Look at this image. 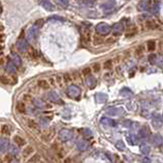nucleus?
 <instances>
[{"mask_svg": "<svg viewBox=\"0 0 163 163\" xmlns=\"http://www.w3.org/2000/svg\"><path fill=\"white\" fill-rule=\"evenodd\" d=\"M63 78H64L65 83H68V82H70V78H69V74H65L64 76H63Z\"/></svg>", "mask_w": 163, "mask_h": 163, "instance_id": "nucleus-46", "label": "nucleus"}, {"mask_svg": "<svg viewBox=\"0 0 163 163\" xmlns=\"http://www.w3.org/2000/svg\"><path fill=\"white\" fill-rule=\"evenodd\" d=\"M40 4L43 6V8H45L46 10H48V11H51V10H53V9H54V5L52 4L50 1H47V0H45V1H41Z\"/></svg>", "mask_w": 163, "mask_h": 163, "instance_id": "nucleus-16", "label": "nucleus"}, {"mask_svg": "<svg viewBox=\"0 0 163 163\" xmlns=\"http://www.w3.org/2000/svg\"><path fill=\"white\" fill-rule=\"evenodd\" d=\"M16 109H18V111L20 112V113H25V112H26L25 104H24L22 102H18V105H16Z\"/></svg>", "mask_w": 163, "mask_h": 163, "instance_id": "nucleus-31", "label": "nucleus"}, {"mask_svg": "<svg viewBox=\"0 0 163 163\" xmlns=\"http://www.w3.org/2000/svg\"><path fill=\"white\" fill-rule=\"evenodd\" d=\"M115 147H116V149H118L119 151H124V150H125V145H124V143H123L122 141L117 142V143H116V145H115Z\"/></svg>", "mask_w": 163, "mask_h": 163, "instance_id": "nucleus-32", "label": "nucleus"}, {"mask_svg": "<svg viewBox=\"0 0 163 163\" xmlns=\"http://www.w3.org/2000/svg\"><path fill=\"white\" fill-rule=\"evenodd\" d=\"M28 126L33 131H38L39 130L38 123H36L34 120H32V119H29V120H28Z\"/></svg>", "mask_w": 163, "mask_h": 163, "instance_id": "nucleus-22", "label": "nucleus"}, {"mask_svg": "<svg viewBox=\"0 0 163 163\" xmlns=\"http://www.w3.org/2000/svg\"><path fill=\"white\" fill-rule=\"evenodd\" d=\"M147 27L149 28V29H155V28H157V25L155 24V22H148Z\"/></svg>", "mask_w": 163, "mask_h": 163, "instance_id": "nucleus-41", "label": "nucleus"}, {"mask_svg": "<svg viewBox=\"0 0 163 163\" xmlns=\"http://www.w3.org/2000/svg\"><path fill=\"white\" fill-rule=\"evenodd\" d=\"M1 132H2L3 135H9L10 134V129H9L8 125H2V127H1Z\"/></svg>", "mask_w": 163, "mask_h": 163, "instance_id": "nucleus-35", "label": "nucleus"}, {"mask_svg": "<svg viewBox=\"0 0 163 163\" xmlns=\"http://www.w3.org/2000/svg\"><path fill=\"white\" fill-rule=\"evenodd\" d=\"M90 72H91V69H90L89 67H87V68H84V69H83V74H85V76H89Z\"/></svg>", "mask_w": 163, "mask_h": 163, "instance_id": "nucleus-45", "label": "nucleus"}, {"mask_svg": "<svg viewBox=\"0 0 163 163\" xmlns=\"http://www.w3.org/2000/svg\"><path fill=\"white\" fill-rule=\"evenodd\" d=\"M12 163H18V162H12Z\"/></svg>", "mask_w": 163, "mask_h": 163, "instance_id": "nucleus-53", "label": "nucleus"}, {"mask_svg": "<svg viewBox=\"0 0 163 163\" xmlns=\"http://www.w3.org/2000/svg\"><path fill=\"white\" fill-rule=\"evenodd\" d=\"M66 93L70 98H78L80 95V89L76 85H70L67 88Z\"/></svg>", "mask_w": 163, "mask_h": 163, "instance_id": "nucleus-1", "label": "nucleus"}, {"mask_svg": "<svg viewBox=\"0 0 163 163\" xmlns=\"http://www.w3.org/2000/svg\"><path fill=\"white\" fill-rule=\"evenodd\" d=\"M12 61H14V64L16 65V66L22 65V58L18 56V54H16V53L12 54Z\"/></svg>", "mask_w": 163, "mask_h": 163, "instance_id": "nucleus-20", "label": "nucleus"}, {"mask_svg": "<svg viewBox=\"0 0 163 163\" xmlns=\"http://www.w3.org/2000/svg\"><path fill=\"white\" fill-rule=\"evenodd\" d=\"M85 4H88V5H93L94 4V2H92V1H85Z\"/></svg>", "mask_w": 163, "mask_h": 163, "instance_id": "nucleus-50", "label": "nucleus"}, {"mask_svg": "<svg viewBox=\"0 0 163 163\" xmlns=\"http://www.w3.org/2000/svg\"><path fill=\"white\" fill-rule=\"evenodd\" d=\"M48 99L53 103H59L60 102V98H59V96H58L54 91H51V92L48 93Z\"/></svg>", "mask_w": 163, "mask_h": 163, "instance_id": "nucleus-13", "label": "nucleus"}, {"mask_svg": "<svg viewBox=\"0 0 163 163\" xmlns=\"http://www.w3.org/2000/svg\"><path fill=\"white\" fill-rule=\"evenodd\" d=\"M156 60H157V56L155 54H151L149 56V62L151 64H156Z\"/></svg>", "mask_w": 163, "mask_h": 163, "instance_id": "nucleus-37", "label": "nucleus"}, {"mask_svg": "<svg viewBox=\"0 0 163 163\" xmlns=\"http://www.w3.org/2000/svg\"><path fill=\"white\" fill-rule=\"evenodd\" d=\"M147 47H148V50H150V51L155 50V48H156V43H155V41H149L147 44Z\"/></svg>", "mask_w": 163, "mask_h": 163, "instance_id": "nucleus-33", "label": "nucleus"}, {"mask_svg": "<svg viewBox=\"0 0 163 163\" xmlns=\"http://www.w3.org/2000/svg\"><path fill=\"white\" fill-rule=\"evenodd\" d=\"M37 31H38V28H37L36 26H33V27L29 29L27 35H28V39H29L30 41L35 40V38H36V35H37Z\"/></svg>", "mask_w": 163, "mask_h": 163, "instance_id": "nucleus-10", "label": "nucleus"}, {"mask_svg": "<svg viewBox=\"0 0 163 163\" xmlns=\"http://www.w3.org/2000/svg\"><path fill=\"white\" fill-rule=\"evenodd\" d=\"M150 147L148 145H141V147H140V151H141L142 153H143L144 155H147V154H149L150 153Z\"/></svg>", "mask_w": 163, "mask_h": 163, "instance_id": "nucleus-28", "label": "nucleus"}, {"mask_svg": "<svg viewBox=\"0 0 163 163\" xmlns=\"http://www.w3.org/2000/svg\"><path fill=\"white\" fill-rule=\"evenodd\" d=\"M29 54H30V56H31L32 58H36V57H37V52L35 51V50H34L33 48H31V49H30Z\"/></svg>", "mask_w": 163, "mask_h": 163, "instance_id": "nucleus-42", "label": "nucleus"}, {"mask_svg": "<svg viewBox=\"0 0 163 163\" xmlns=\"http://www.w3.org/2000/svg\"><path fill=\"white\" fill-rule=\"evenodd\" d=\"M123 30H124V27H123V25L121 22H116V24H114L112 26V31L114 32L115 35H120L123 32Z\"/></svg>", "mask_w": 163, "mask_h": 163, "instance_id": "nucleus-11", "label": "nucleus"}, {"mask_svg": "<svg viewBox=\"0 0 163 163\" xmlns=\"http://www.w3.org/2000/svg\"><path fill=\"white\" fill-rule=\"evenodd\" d=\"M104 65H105V66H104L105 68H110V67H111V61H106Z\"/></svg>", "mask_w": 163, "mask_h": 163, "instance_id": "nucleus-48", "label": "nucleus"}, {"mask_svg": "<svg viewBox=\"0 0 163 163\" xmlns=\"http://www.w3.org/2000/svg\"><path fill=\"white\" fill-rule=\"evenodd\" d=\"M115 1H106V2L101 4V8L104 12H110L114 6H115Z\"/></svg>", "mask_w": 163, "mask_h": 163, "instance_id": "nucleus-7", "label": "nucleus"}, {"mask_svg": "<svg viewBox=\"0 0 163 163\" xmlns=\"http://www.w3.org/2000/svg\"><path fill=\"white\" fill-rule=\"evenodd\" d=\"M93 69H94L95 72H98L99 70H100V64H98V63H95L94 66H93Z\"/></svg>", "mask_w": 163, "mask_h": 163, "instance_id": "nucleus-44", "label": "nucleus"}, {"mask_svg": "<svg viewBox=\"0 0 163 163\" xmlns=\"http://www.w3.org/2000/svg\"><path fill=\"white\" fill-rule=\"evenodd\" d=\"M95 99H96V102L97 103H100V104H103V103H105L108 99V96L104 93H97L95 95Z\"/></svg>", "mask_w": 163, "mask_h": 163, "instance_id": "nucleus-12", "label": "nucleus"}, {"mask_svg": "<svg viewBox=\"0 0 163 163\" xmlns=\"http://www.w3.org/2000/svg\"><path fill=\"white\" fill-rule=\"evenodd\" d=\"M160 10V4L159 3H154L152 4V7H151V12L153 14H157Z\"/></svg>", "mask_w": 163, "mask_h": 163, "instance_id": "nucleus-29", "label": "nucleus"}, {"mask_svg": "<svg viewBox=\"0 0 163 163\" xmlns=\"http://www.w3.org/2000/svg\"><path fill=\"white\" fill-rule=\"evenodd\" d=\"M41 124H44L45 125V126H47V125H48V121L47 120H46V119H44V118H41Z\"/></svg>", "mask_w": 163, "mask_h": 163, "instance_id": "nucleus-47", "label": "nucleus"}, {"mask_svg": "<svg viewBox=\"0 0 163 163\" xmlns=\"http://www.w3.org/2000/svg\"><path fill=\"white\" fill-rule=\"evenodd\" d=\"M142 162L143 163H151V161H150V159H148V158H144Z\"/></svg>", "mask_w": 163, "mask_h": 163, "instance_id": "nucleus-49", "label": "nucleus"}, {"mask_svg": "<svg viewBox=\"0 0 163 163\" xmlns=\"http://www.w3.org/2000/svg\"><path fill=\"white\" fill-rule=\"evenodd\" d=\"M56 3L63 7H66L68 5V1H66V0H58V1H56Z\"/></svg>", "mask_w": 163, "mask_h": 163, "instance_id": "nucleus-39", "label": "nucleus"}, {"mask_svg": "<svg viewBox=\"0 0 163 163\" xmlns=\"http://www.w3.org/2000/svg\"><path fill=\"white\" fill-rule=\"evenodd\" d=\"M6 70L10 74H14L16 72V65L14 64V62H8L6 65Z\"/></svg>", "mask_w": 163, "mask_h": 163, "instance_id": "nucleus-25", "label": "nucleus"}, {"mask_svg": "<svg viewBox=\"0 0 163 163\" xmlns=\"http://www.w3.org/2000/svg\"><path fill=\"white\" fill-rule=\"evenodd\" d=\"M76 147H78V149L80 150V151L84 152V151L88 150V148H89V144H88L87 141H85V140H80V141H78V144H76Z\"/></svg>", "mask_w": 163, "mask_h": 163, "instance_id": "nucleus-14", "label": "nucleus"}, {"mask_svg": "<svg viewBox=\"0 0 163 163\" xmlns=\"http://www.w3.org/2000/svg\"><path fill=\"white\" fill-rule=\"evenodd\" d=\"M38 163H45V162H44V161H39Z\"/></svg>", "mask_w": 163, "mask_h": 163, "instance_id": "nucleus-51", "label": "nucleus"}, {"mask_svg": "<svg viewBox=\"0 0 163 163\" xmlns=\"http://www.w3.org/2000/svg\"><path fill=\"white\" fill-rule=\"evenodd\" d=\"M148 134H149V132H148L147 129H142L141 131H140V137L141 138H147L148 137Z\"/></svg>", "mask_w": 163, "mask_h": 163, "instance_id": "nucleus-36", "label": "nucleus"}, {"mask_svg": "<svg viewBox=\"0 0 163 163\" xmlns=\"http://www.w3.org/2000/svg\"><path fill=\"white\" fill-rule=\"evenodd\" d=\"M110 30H111V28L106 22H100L96 26L97 33H99L100 35H107V34H109Z\"/></svg>", "mask_w": 163, "mask_h": 163, "instance_id": "nucleus-3", "label": "nucleus"}, {"mask_svg": "<svg viewBox=\"0 0 163 163\" xmlns=\"http://www.w3.org/2000/svg\"><path fill=\"white\" fill-rule=\"evenodd\" d=\"M38 86L43 90H48L50 88V85L46 80H38Z\"/></svg>", "mask_w": 163, "mask_h": 163, "instance_id": "nucleus-18", "label": "nucleus"}, {"mask_svg": "<svg viewBox=\"0 0 163 163\" xmlns=\"http://www.w3.org/2000/svg\"><path fill=\"white\" fill-rule=\"evenodd\" d=\"M34 104L39 108H43V107L46 106L45 102L43 100H41V99H34Z\"/></svg>", "mask_w": 163, "mask_h": 163, "instance_id": "nucleus-26", "label": "nucleus"}, {"mask_svg": "<svg viewBox=\"0 0 163 163\" xmlns=\"http://www.w3.org/2000/svg\"><path fill=\"white\" fill-rule=\"evenodd\" d=\"M132 121L131 120H124L123 121V125H124L125 127H131L132 126Z\"/></svg>", "mask_w": 163, "mask_h": 163, "instance_id": "nucleus-43", "label": "nucleus"}, {"mask_svg": "<svg viewBox=\"0 0 163 163\" xmlns=\"http://www.w3.org/2000/svg\"><path fill=\"white\" fill-rule=\"evenodd\" d=\"M127 141H129V143H130L131 145H136V144L139 143V139L138 137L136 136H130V137H127Z\"/></svg>", "mask_w": 163, "mask_h": 163, "instance_id": "nucleus-27", "label": "nucleus"}, {"mask_svg": "<svg viewBox=\"0 0 163 163\" xmlns=\"http://www.w3.org/2000/svg\"><path fill=\"white\" fill-rule=\"evenodd\" d=\"M0 83L3 84V85H8L9 78H7L6 76H4V74H1V76H0Z\"/></svg>", "mask_w": 163, "mask_h": 163, "instance_id": "nucleus-34", "label": "nucleus"}, {"mask_svg": "<svg viewBox=\"0 0 163 163\" xmlns=\"http://www.w3.org/2000/svg\"><path fill=\"white\" fill-rule=\"evenodd\" d=\"M156 64H158V66H162V67H163V55H161V56H159V57H157Z\"/></svg>", "mask_w": 163, "mask_h": 163, "instance_id": "nucleus-40", "label": "nucleus"}, {"mask_svg": "<svg viewBox=\"0 0 163 163\" xmlns=\"http://www.w3.org/2000/svg\"><path fill=\"white\" fill-rule=\"evenodd\" d=\"M33 153H34V148L32 147V146H28V147H26L25 150L22 151V155L25 157L30 156V155H32Z\"/></svg>", "mask_w": 163, "mask_h": 163, "instance_id": "nucleus-21", "label": "nucleus"}, {"mask_svg": "<svg viewBox=\"0 0 163 163\" xmlns=\"http://www.w3.org/2000/svg\"><path fill=\"white\" fill-rule=\"evenodd\" d=\"M119 95L122 97H130V96H133V92L131 91L129 88H123V89H121V91L119 92Z\"/></svg>", "mask_w": 163, "mask_h": 163, "instance_id": "nucleus-19", "label": "nucleus"}, {"mask_svg": "<svg viewBox=\"0 0 163 163\" xmlns=\"http://www.w3.org/2000/svg\"><path fill=\"white\" fill-rule=\"evenodd\" d=\"M100 121L102 124L108 125V126H113V125H115V121L110 118H107V117H103V118H101Z\"/></svg>", "mask_w": 163, "mask_h": 163, "instance_id": "nucleus-17", "label": "nucleus"}, {"mask_svg": "<svg viewBox=\"0 0 163 163\" xmlns=\"http://www.w3.org/2000/svg\"><path fill=\"white\" fill-rule=\"evenodd\" d=\"M82 134L84 135V137H86V138H90V137H92V132L89 130V129H85V130L82 131Z\"/></svg>", "mask_w": 163, "mask_h": 163, "instance_id": "nucleus-38", "label": "nucleus"}, {"mask_svg": "<svg viewBox=\"0 0 163 163\" xmlns=\"http://www.w3.org/2000/svg\"><path fill=\"white\" fill-rule=\"evenodd\" d=\"M40 161V155L39 154H35L29 159L28 163H38Z\"/></svg>", "mask_w": 163, "mask_h": 163, "instance_id": "nucleus-30", "label": "nucleus"}, {"mask_svg": "<svg viewBox=\"0 0 163 163\" xmlns=\"http://www.w3.org/2000/svg\"><path fill=\"white\" fill-rule=\"evenodd\" d=\"M9 147H10V145H9V141L7 139H1L0 140V152L5 153L9 149Z\"/></svg>", "mask_w": 163, "mask_h": 163, "instance_id": "nucleus-9", "label": "nucleus"}, {"mask_svg": "<svg viewBox=\"0 0 163 163\" xmlns=\"http://www.w3.org/2000/svg\"><path fill=\"white\" fill-rule=\"evenodd\" d=\"M86 84H87V86L90 88V89H93V88H95V86H96L97 80L94 76H89L87 78V80H86Z\"/></svg>", "mask_w": 163, "mask_h": 163, "instance_id": "nucleus-15", "label": "nucleus"}, {"mask_svg": "<svg viewBox=\"0 0 163 163\" xmlns=\"http://www.w3.org/2000/svg\"><path fill=\"white\" fill-rule=\"evenodd\" d=\"M151 143L153 144L154 146H156V147H159V146H161L163 144V138L161 135L159 134H155L152 136V139H151Z\"/></svg>", "mask_w": 163, "mask_h": 163, "instance_id": "nucleus-8", "label": "nucleus"}, {"mask_svg": "<svg viewBox=\"0 0 163 163\" xmlns=\"http://www.w3.org/2000/svg\"><path fill=\"white\" fill-rule=\"evenodd\" d=\"M16 47L20 52H27L29 50V44H28L27 40H18L16 43Z\"/></svg>", "mask_w": 163, "mask_h": 163, "instance_id": "nucleus-6", "label": "nucleus"}, {"mask_svg": "<svg viewBox=\"0 0 163 163\" xmlns=\"http://www.w3.org/2000/svg\"><path fill=\"white\" fill-rule=\"evenodd\" d=\"M74 137V134L70 130H67V129H63L59 132V139H60L62 142H67L70 141Z\"/></svg>", "mask_w": 163, "mask_h": 163, "instance_id": "nucleus-2", "label": "nucleus"}, {"mask_svg": "<svg viewBox=\"0 0 163 163\" xmlns=\"http://www.w3.org/2000/svg\"><path fill=\"white\" fill-rule=\"evenodd\" d=\"M14 142H16V144L18 146V147H20V146L26 145V141L22 138V137H20V136H16V137H14Z\"/></svg>", "mask_w": 163, "mask_h": 163, "instance_id": "nucleus-24", "label": "nucleus"}, {"mask_svg": "<svg viewBox=\"0 0 163 163\" xmlns=\"http://www.w3.org/2000/svg\"><path fill=\"white\" fill-rule=\"evenodd\" d=\"M106 113L112 116H118V115H122L124 113V110L121 107H109L106 109Z\"/></svg>", "mask_w": 163, "mask_h": 163, "instance_id": "nucleus-4", "label": "nucleus"}, {"mask_svg": "<svg viewBox=\"0 0 163 163\" xmlns=\"http://www.w3.org/2000/svg\"><path fill=\"white\" fill-rule=\"evenodd\" d=\"M0 53H1V48H0Z\"/></svg>", "mask_w": 163, "mask_h": 163, "instance_id": "nucleus-52", "label": "nucleus"}, {"mask_svg": "<svg viewBox=\"0 0 163 163\" xmlns=\"http://www.w3.org/2000/svg\"><path fill=\"white\" fill-rule=\"evenodd\" d=\"M148 5H149V2H147V1H141L138 4V9L140 11H144L148 8Z\"/></svg>", "mask_w": 163, "mask_h": 163, "instance_id": "nucleus-23", "label": "nucleus"}, {"mask_svg": "<svg viewBox=\"0 0 163 163\" xmlns=\"http://www.w3.org/2000/svg\"><path fill=\"white\" fill-rule=\"evenodd\" d=\"M162 125V117L159 113H154L152 115V126L155 129H160Z\"/></svg>", "mask_w": 163, "mask_h": 163, "instance_id": "nucleus-5", "label": "nucleus"}]
</instances>
